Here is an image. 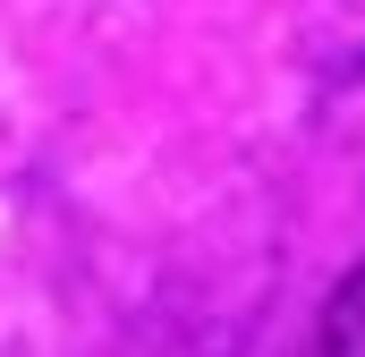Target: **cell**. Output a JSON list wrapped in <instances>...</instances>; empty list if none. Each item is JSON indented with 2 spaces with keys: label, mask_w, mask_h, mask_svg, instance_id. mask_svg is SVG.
Instances as JSON below:
<instances>
[{
  "label": "cell",
  "mask_w": 365,
  "mask_h": 357,
  "mask_svg": "<svg viewBox=\"0 0 365 357\" xmlns=\"http://www.w3.org/2000/svg\"><path fill=\"white\" fill-rule=\"evenodd\" d=\"M323 357H365V264L331 289L323 306Z\"/></svg>",
  "instance_id": "obj_1"
}]
</instances>
